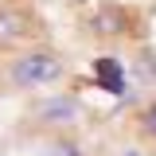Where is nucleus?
Here are the masks:
<instances>
[{"label": "nucleus", "instance_id": "f257e3e1", "mask_svg": "<svg viewBox=\"0 0 156 156\" xmlns=\"http://www.w3.org/2000/svg\"><path fill=\"white\" fill-rule=\"evenodd\" d=\"M66 74V58L47 51V47H35V51H23L16 55L8 66H4V82L12 90H39V86H51Z\"/></svg>", "mask_w": 156, "mask_h": 156}, {"label": "nucleus", "instance_id": "f03ea898", "mask_svg": "<svg viewBox=\"0 0 156 156\" xmlns=\"http://www.w3.org/2000/svg\"><path fill=\"white\" fill-rule=\"evenodd\" d=\"M78 113H82V105L74 94H51L35 105V125L39 129H66L78 121Z\"/></svg>", "mask_w": 156, "mask_h": 156}, {"label": "nucleus", "instance_id": "7ed1b4c3", "mask_svg": "<svg viewBox=\"0 0 156 156\" xmlns=\"http://www.w3.org/2000/svg\"><path fill=\"white\" fill-rule=\"evenodd\" d=\"M35 23L23 8H12V4H0V51H12V47H23L27 39L35 35L31 31Z\"/></svg>", "mask_w": 156, "mask_h": 156}, {"label": "nucleus", "instance_id": "20e7f679", "mask_svg": "<svg viewBox=\"0 0 156 156\" xmlns=\"http://www.w3.org/2000/svg\"><path fill=\"white\" fill-rule=\"evenodd\" d=\"M125 31H129V12L117 8V4H101L90 16V35H98V39H117Z\"/></svg>", "mask_w": 156, "mask_h": 156}, {"label": "nucleus", "instance_id": "39448f33", "mask_svg": "<svg viewBox=\"0 0 156 156\" xmlns=\"http://www.w3.org/2000/svg\"><path fill=\"white\" fill-rule=\"evenodd\" d=\"M94 82L105 90V94H113V98H121L125 94V62L121 58H94Z\"/></svg>", "mask_w": 156, "mask_h": 156}, {"label": "nucleus", "instance_id": "423d86ee", "mask_svg": "<svg viewBox=\"0 0 156 156\" xmlns=\"http://www.w3.org/2000/svg\"><path fill=\"white\" fill-rule=\"evenodd\" d=\"M136 133L144 136V140H156V101H148L140 117H136Z\"/></svg>", "mask_w": 156, "mask_h": 156}, {"label": "nucleus", "instance_id": "0eeeda50", "mask_svg": "<svg viewBox=\"0 0 156 156\" xmlns=\"http://www.w3.org/2000/svg\"><path fill=\"white\" fill-rule=\"evenodd\" d=\"M51 156H86V148H82L78 140H70V136H58L55 148H51Z\"/></svg>", "mask_w": 156, "mask_h": 156}, {"label": "nucleus", "instance_id": "6e6552de", "mask_svg": "<svg viewBox=\"0 0 156 156\" xmlns=\"http://www.w3.org/2000/svg\"><path fill=\"white\" fill-rule=\"evenodd\" d=\"M47 156H51V152H47Z\"/></svg>", "mask_w": 156, "mask_h": 156}]
</instances>
